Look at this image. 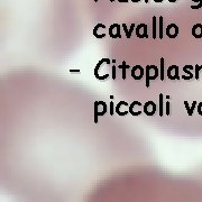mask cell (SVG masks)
<instances>
[{"label":"cell","instance_id":"cell-33","mask_svg":"<svg viewBox=\"0 0 202 202\" xmlns=\"http://www.w3.org/2000/svg\"><path fill=\"white\" fill-rule=\"evenodd\" d=\"M168 2H171V4H174V2H176L177 0H167Z\"/></svg>","mask_w":202,"mask_h":202},{"label":"cell","instance_id":"cell-1","mask_svg":"<svg viewBox=\"0 0 202 202\" xmlns=\"http://www.w3.org/2000/svg\"><path fill=\"white\" fill-rule=\"evenodd\" d=\"M159 77V69L156 65H147L145 68V86L149 88L151 80H155Z\"/></svg>","mask_w":202,"mask_h":202},{"label":"cell","instance_id":"cell-13","mask_svg":"<svg viewBox=\"0 0 202 202\" xmlns=\"http://www.w3.org/2000/svg\"><path fill=\"white\" fill-rule=\"evenodd\" d=\"M98 109H99V116H103L108 112L107 103L104 101H98Z\"/></svg>","mask_w":202,"mask_h":202},{"label":"cell","instance_id":"cell-3","mask_svg":"<svg viewBox=\"0 0 202 202\" xmlns=\"http://www.w3.org/2000/svg\"><path fill=\"white\" fill-rule=\"evenodd\" d=\"M166 75L170 80H180V68L177 65H170L166 70Z\"/></svg>","mask_w":202,"mask_h":202},{"label":"cell","instance_id":"cell-24","mask_svg":"<svg viewBox=\"0 0 202 202\" xmlns=\"http://www.w3.org/2000/svg\"><path fill=\"white\" fill-rule=\"evenodd\" d=\"M192 1L198 4V5H195V6H191L192 9H200L202 7V0H192Z\"/></svg>","mask_w":202,"mask_h":202},{"label":"cell","instance_id":"cell-6","mask_svg":"<svg viewBox=\"0 0 202 202\" xmlns=\"http://www.w3.org/2000/svg\"><path fill=\"white\" fill-rule=\"evenodd\" d=\"M157 110V106H156V103L154 101H147L145 104H144V113L146 115V116H154L155 112Z\"/></svg>","mask_w":202,"mask_h":202},{"label":"cell","instance_id":"cell-26","mask_svg":"<svg viewBox=\"0 0 202 202\" xmlns=\"http://www.w3.org/2000/svg\"><path fill=\"white\" fill-rule=\"evenodd\" d=\"M117 68H118V66H116V65H115V64L112 65V68H111L112 79H113V80H116V79H117Z\"/></svg>","mask_w":202,"mask_h":202},{"label":"cell","instance_id":"cell-30","mask_svg":"<svg viewBox=\"0 0 202 202\" xmlns=\"http://www.w3.org/2000/svg\"><path fill=\"white\" fill-rule=\"evenodd\" d=\"M71 73H80V70H70Z\"/></svg>","mask_w":202,"mask_h":202},{"label":"cell","instance_id":"cell-23","mask_svg":"<svg viewBox=\"0 0 202 202\" xmlns=\"http://www.w3.org/2000/svg\"><path fill=\"white\" fill-rule=\"evenodd\" d=\"M165 112H166V116H171V102L170 101L165 103Z\"/></svg>","mask_w":202,"mask_h":202},{"label":"cell","instance_id":"cell-12","mask_svg":"<svg viewBox=\"0 0 202 202\" xmlns=\"http://www.w3.org/2000/svg\"><path fill=\"white\" fill-rule=\"evenodd\" d=\"M121 26H122V29H124V32L126 33V37H127V38H130V37H131V34H133V32L136 29V26H135V24H131V25H130V28H128L126 24H122Z\"/></svg>","mask_w":202,"mask_h":202},{"label":"cell","instance_id":"cell-11","mask_svg":"<svg viewBox=\"0 0 202 202\" xmlns=\"http://www.w3.org/2000/svg\"><path fill=\"white\" fill-rule=\"evenodd\" d=\"M191 33H192V36H193L194 38H197V39L202 38V25L201 24H195V25L192 27Z\"/></svg>","mask_w":202,"mask_h":202},{"label":"cell","instance_id":"cell-27","mask_svg":"<svg viewBox=\"0 0 202 202\" xmlns=\"http://www.w3.org/2000/svg\"><path fill=\"white\" fill-rule=\"evenodd\" d=\"M198 112L200 116H202V101L198 104Z\"/></svg>","mask_w":202,"mask_h":202},{"label":"cell","instance_id":"cell-9","mask_svg":"<svg viewBox=\"0 0 202 202\" xmlns=\"http://www.w3.org/2000/svg\"><path fill=\"white\" fill-rule=\"evenodd\" d=\"M136 36L138 38H148V33H147V25L146 24H140L136 26Z\"/></svg>","mask_w":202,"mask_h":202},{"label":"cell","instance_id":"cell-36","mask_svg":"<svg viewBox=\"0 0 202 202\" xmlns=\"http://www.w3.org/2000/svg\"><path fill=\"white\" fill-rule=\"evenodd\" d=\"M110 1H111V2H113V1H115V0H110Z\"/></svg>","mask_w":202,"mask_h":202},{"label":"cell","instance_id":"cell-2","mask_svg":"<svg viewBox=\"0 0 202 202\" xmlns=\"http://www.w3.org/2000/svg\"><path fill=\"white\" fill-rule=\"evenodd\" d=\"M110 63H112V62H111V60H109V59H102V60L99 61V63L95 65V79H98L99 81H103V80H104V79H103L102 72L104 71V68L109 66Z\"/></svg>","mask_w":202,"mask_h":202},{"label":"cell","instance_id":"cell-22","mask_svg":"<svg viewBox=\"0 0 202 202\" xmlns=\"http://www.w3.org/2000/svg\"><path fill=\"white\" fill-rule=\"evenodd\" d=\"M197 104H198L197 101H193V102H192V104H191V109H190V111L188 112V115H189V116H193L194 109L197 108Z\"/></svg>","mask_w":202,"mask_h":202},{"label":"cell","instance_id":"cell-34","mask_svg":"<svg viewBox=\"0 0 202 202\" xmlns=\"http://www.w3.org/2000/svg\"><path fill=\"white\" fill-rule=\"evenodd\" d=\"M144 1H145V4H148V1H149V0H144Z\"/></svg>","mask_w":202,"mask_h":202},{"label":"cell","instance_id":"cell-21","mask_svg":"<svg viewBox=\"0 0 202 202\" xmlns=\"http://www.w3.org/2000/svg\"><path fill=\"white\" fill-rule=\"evenodd\" d=\"M200 73H201V65L197 64L194 66V77H195V80L200 79Z\"/></svg>","mask_w":202,"mask_h":202},{"label":"cell","instance_id":"cell-37","mask_svg":"<svg viewBox=\"0 0 202 202\" xmlns=\"http://www.w3.org/2000/svg\"><path fill=\"white\" fill-rule=\"evenodd\" d=\"M95 2H98V0H95Z\"/></svg>","mask_w":202,"mask_h":202},{"label":"cell","instance_id":"cell-18","mask_svg":"<svg viewBox=\"0 0 202 202\" xmlns=\"http://www.w3.org/2000/svg\"><path fill=\"white\" fill-rule=\"evenodd\" d=\"M118 69L122 70V79H124V80H126V79H127V77H126V70L130 69V66H129L128 64H126V62L124 61V62H122L120 65H118Z\"/></svg>","mask_w":202,"mask_h":202},{"label":"cell","instance_id":"cell-16","mask_svg":"<svg viewBox=\"0 0 202 202\" xmlns=\"http://www.w3.org/2000/svg\"><path fill=\"white\" fill-rule=\"evenodd\" d=\"M157 26H158V23H157V18L153 17V39L157 38V36H158V34H157Z\"/></svg>","mask_w":202,"mask_h":202},{"label":"cell","instance_id":"cell-35","mask_svg":"<svg viewBox=\"0 0 202 202\" xmlns=\"http://www.w3.org/2000/svg\"><path fill=\"white\" fill-rule=\"evenodd\" d=\"M201 80H202V65H201Z\"/></svg>","mask_w":202,"mask_h":202},{"label":"cell","instance_id":"cell-10","mask_svg":"<svg viewBox=\"0 0 202 202\" xmlns=\"http://www.w3.org/2000/svg\"><path fill=\"white\" fill-rule=\"evenodd\" d=\"M140 106H143L142 102H139V101H133V102L128 106L129 113H130V115H133V116H139L143 111L142 110H135V108L140 107Z\"/></svg>","mask_w":202,"mask_h":202},{"label":"cell","instance_id":"cell-5","mask_svg":"<svg viewBox=\"0 0 202 202\" xmlns=\"http://www.w3.org/2000/svg\"><path fill=\"white\" fill-rule=\"evenodd\" d=\"M121 27L122 26L118 25V24H112L109 28H108V35L111 38H121Z\"/></svg>","mask_w":202,"mask_h":202},{"label":"cell","instance_id":"cell-32","mask_svg":"<svg viewBox=\"0 0 202 202\" xmlns=\"http://www.w3.org/2000/svg\"><path fill=\"white\" fill-rule=\"evenodd\" d=\"M130 1H133L134 4H137V2H139V1H142V0H130Z\"/></svg>","mask_w":202,"mask_h":202},{"label":"cell","instance_id":"cell-17","mask_svg":"<svg viewBox=\"0 0 202 202\" xmlns=\"http://www.w3.org/2000/svg\"><path fill=\"white\" fill-rule=\"evenodd\" d=\"M161 66H159V77H161V80L163 81L164 80V75H165V68H164V63H165V60H164L163 57H161Z\"/></svg>","mask_w":202,"mask_h":202},{"label":"cell","instance_id":"cell-29","mask_svg":"<svg viewBox=\"0 0 202 202\" xmlns=\"http://www.w3.org/2000/svg\"><path fill=\"white\" fill-rule=\"evenodd\" d=\"M181 79H183V80H190L191 77H190L189 75H186V74H184V75H182V77H181Z\"/></svg>","mask_w":202,"mask_h":202},{"label":"cell","instance_id":"cell-4","mask_svg":"<svg viewBox=\"0 0 202 202\" xmlns=\"http://www.w3.org/2000/svg\"><path fill=\"white\" fill-rule=\"evenodd\" d=\"M165 34L167 35L168 38H176L179 34H180V28H179V26L176 24H170L166 27V29H165Z\"/></svg>","mask_w":202,"mask_h":202},{"label":"cell","instance_id":"cell-31","mask_svg":"<svg viewBox=\"0 0 202 202\" xmlns=\"http://www.w3.org/2000/svg\"><path fill=\"white\" fill-rule=\"evenodd\" d=\"M154 2H156V4H159V2H163V0H153Z\"/></svg>","mask_w":202,"mask_h":202},{"label":"cell","instance_id":"cell-15","mask_svg":"<svg viewBox=\"0 0 202 202\" xmlns=\"http://www.w3.org/2000/svg\"><path fill=\"white\" fill-rule=\"evenodd\" d=\"M163 20H164L163 16H159V18H158V37H159V38H161V39L163 38V36H164Z\"/></svg>","mask_w":202,"mask_h":202},{"label":"cell","instance_id":"cell-25","mask_svg":"<svg viewBox=\"0 0 202 202\" xmlns=\"http://www.w3.org/2000/svg\"><path fill=\"white\" fill-rule=\"evenodd\" d=\"M109 106H110V107H109V115H110V116H113V113H115V111H116V110H115V109H116V107H115V104H113V102H110V104H109Z\"/></svg>","mask_w":202,"mask_h":202},{"label":"cell","instance_id":"cell-19","mask_svg":"<svg viewBox=\"0 0 202 202\" xmlns=\"http://www.w3.org/2000/svg\"><path fill=\"white\" fill-rule=\"evenodd\" d=\"M194 69L192 65H185V66H183V71H184V73L186 74V75H189L191 79L194 77V74L191 72V70Z\"/></svg>","mask_w":202,"mask_h":202},{"label":"cell","instance_id":"cell-8","mask_svg":"<svg viewBox=\"0 0 202 202\" xmlns=\"http://www.w3.org/2000/svg\"><path fill=\"white\" fill-rule=\"evenodd\" d=\"M144 73H145V70L143 66L140 65H135L131 68V77L135 80H140L144 77Z\"/></svg>","mask_w":202,"mask_h":202},{"label":"cell","instance_id":"cell-28","mask_svg":"<svg viewBox=\"0 0 202 202\" xmlns=\"http://www.w3.org/2000/svg\"><path fill=\"white\" fill-rule=\"evenodd\" d=\"M184 106H185V108H186V111L189 112V111H190V109H191V106H189V102H188L186 100H185V101H184Z\"/></svg>","mask_w":202,"mask_h":202},{"label":"cell","instance_id":"cell-20","mask_svg":"<svg viewBox=\"0 0 202 202\" xmlns=\"http://www.w3.org/2000/svg\"><path fill=\"white\" fill-rule=\"evenodd\" d=\"M99 120V109H98V101H95V117H93V121L95 124H98Z\"/></svg>","mask_w":202,"mask_h":202},{"label":"cell","instance_id":"cell-7","mask_svg":"<svg viewBox=\"0 0 202 202\" xmlns=\"http://www.w3.org/2000/svg\"><path fill=\"white\" fill-rule=\"evenodd\" d=\"M106 29H107V26L106 25H103V24H98V25L93 28V36L98 39L104 38L106 35H107L106 34Z\"/></svg>","mask_w":202,"mask_h":202},{"label":"cell","instance_id":"cell-14","mask_svg":"<svg viewBox=\"0 0 202 202\" xmlns=\"http://www.w3.org/2000/svg\"><path fill=\"white\" fill-rule=\"evenodd\" d=\"M158 111H159V116L162 117L164 115V103H163V100H164V95L163 93H159L158 95Z\"/></svg>","mask_w":202,"mask_h":202}]
</instances>
